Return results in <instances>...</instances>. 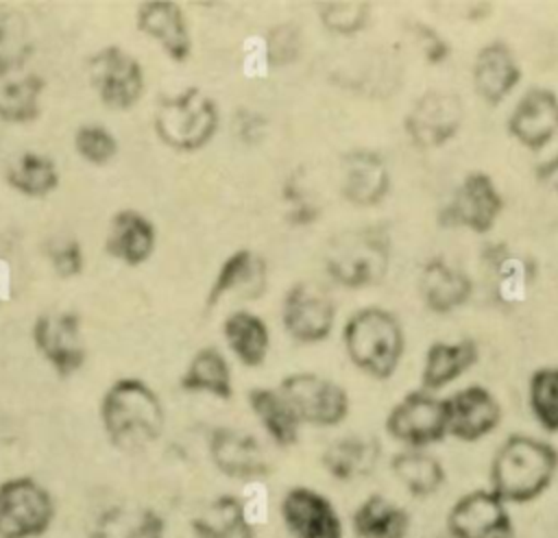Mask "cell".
<instances>
[{"label":"cell","mask_w":558,"mask_h":538,"mask_svg":"<svg viewBox=\"0 0 558 538\" xmlns=\"http://www.w3.org/2000/svg\"><path fill=\"white\" fill-rule=\"evenodd\" d=\"M100 425L120 451H142L159 440L166 412L159 394L137 377L113 381L100 399Z\"/></svg>","instance_id":"1"},{"label":"cell","mask_w":558,"mask_h":538,"mask_svg":"<svg viewBox=\"0 0 558 538\" xmlns=\"http://www.w3.org/2000/svg\"><path fill=\"white\" fill-rule=\"evenodd\" d=\"M558 470V451L534 436H508L490 462V490L508 505H521L538 499L554 481Z\"/></svg>","instance_id":"2"},{"label":"cell","mask_w":558,"mask_h":538,"mask_svg":"<svg viewBox=\"0 0 558 538\" xmlns=\"http://www.w3.org/2000/svg\"><path fill=\"white\" fill-rule=\"evenodd\" d=\"M342 342L351 364L371 379H390L403 357L405 333L399 318L384 307H362L349 316Z\"/></svg>","instance_id":"3"},{"label":"cell","mask_w":558,"mask_h":538,"mask_svg":"<svg viewBox=\"0 0 558 538\" xmlns=\"http://www.w3.org/2000/svg\"><path fill=\"white\" fill-rule=\"evenodd\" d=\"M390 259V235L379 227H362L331 237L325 250V270L336 283L353 290L379 283Z\"/></svg>","instance_id":"4"},{"label":"cell","mask_w":558,"mask_h":538,"mask_svg":"<svg viewBox=\"0 0 558 538\" xmlns=\"http://www.w3.org/2000/svg\"><path fill=\"white\" fill-rule=\"evenodd\" d=\"M218 105L201 87H185L172 96H163L153 118L157 137L168 148L181 152L207 146L218 131Z\"/></svg>","instance_id":"5"},{"label":"cell","mask_w":558,"mask_h":538,"mask_svg":"<svg viewBox=\"0 0 558 538\" xmlns=\"http://www.w3.org/2000/svg\"><path fill=\"white\" fill-rule=\"evenodd\" d=\"M54 523V501L35 477L0 484V538H41Z\"/></svg>","instance_id":"6"},{"label":"cell","mask_w":558,"mask_h":538,"mask_svg":"<svg viewBox=\"0 0 558 538\" xmlns=\"http://www.w3.org/2000/svg\"><path fill=\"white\" fill-rule=\"evenodd\" d=\"M87 78L98 100L113 109H131L144 94L142 63L120 46H105L87 61Z\"/></svg>","instance_id":"7"},{"label":"cell","mask_w":558,"mask_h":538,"mask_svg":"<svg viewBox=\"0 0 558 538\" xmlns=\"http://www.w3.org/2000/svg\"><path fill=\"white\" fill-rule=\"evenodd\" d=\"M386 431L405 449H427L440 442L447 436L445 399L423 388L408 392L390 407Z\"/></svg>","instance_id":"8"},{"label":"cell","mask_w":558,"mask_h":538,"mask_svg":"<svg viewBox=\"0 0 558 538\" xmlns=\"http://www.w3.org/2000/svg\"><path fill=\"white\" fill-rule=\"evenodd\" d=\"M292 405L301 425L336 427L349 414L347 390L316 372H292L277 388Z\"/></svg>","instance_id":"9"},{"label":"cell","mask_w":558,"mask_h":538,"mask_svg":"<svg viewBox=\"0 0 558 538\" xmlns=\"http://www.w3.org/2000/svg\"><path fill=\"white\" fill-rule=\"evenodd\" d=\"M464 122V102L456 91L429 89L423 91L403 118V129L410 142L418 148L445 146Z\"/></svg>","instance_id":"10"},{"label":"cell","mask_w":558,"mask_h":538,"mask_svg":"<svg viewBox=\"0 0 558 538\" xmlns=\"http://www.w3.org/2000/svg\"><path fill=\"white\" fill-rule=\"evenodd\" d=\"M283 329L301 344H316L329 338L336 325V303L331 294L314 283H294L281 305Z\"/></svg>","instance_id":"11"},{"label":"cell","mask_w":558,"mask_h":538,"mask_svg":"<svg viewBox=\"0 0 558 538\" xmlns=\"http://www.w3.org/2000/svg\"><path fill=\"white\" fill-rule=\"evenodd\" d=\"M447 531L451 538H514V523L504 499L477 488L449 508Z\"/></svg>","instance_id":"12"},{"label":"cell","mask_w":558,"mask_h":538,"mask_svg":"<svg viewBox=\"0 0 558 538\" xmlns=\"http://www.w3.org/2000/svg\"><path fill=\"white\" fill-rule=\"evenodd\" d=\"M504 209V198L486 172H469L440 211L447 227H464L473 233H488Z\"/></svg>","instance_id":"13"},{"label":"cell","mask_w":558,"mask_h":538,"mask_svg":"<svg viewBox=\"0 0 558 538\" xmlns=\"http://www.w3.org/2000/svg\"><path fill=\"white\" fill-rule=\"evenodd\" d=\"M33 344L59 377L74 375L87 359L81 320L72 311H46L37 316L33 325Z\"/></svg>","instance_id":"14"},{"label":"cell","mask_w":558,"mask_h":538,"mask_svg":"<svg viewBox=\"0 0 558 538\" xmlns=\"http://www.w3.org/2000/svg\"><path fill=\"white\" fill-rule=\"evenodd\" d=\"M279 516L290 538H344L336 505L310 486L286 490L279 503Z\"/></svg>","instance_id":"15"},{"label":"cell","mask_w":558,"mask_h":538,"mask_svg":"<svg viewBox=\"0 0 558 538\" xmlns=\"http://www.w3.org/2000/svg\"><path fill=\"white\" fill-rule=\"evenodd\" d=\"M447 436L475 442L493 433L501 420L497 396L484 386H466L445 399Z\"/></svg>","instance_id":"16"},{"label":"cell","mask_w":558,"mask_h":538,"mask_svg":"<svg viewBox=\"0 0 558 538\" xmlns=\"http://www.w3.org/2000/svg\"><path fill=\"white\" fill-rule=\"evenodd\" d=\"M508 133L527 150H543L558 137V96L547 87H530L508 118Z\"/></svg>","instance_id":"17"},{"label":"cell","mask_w":558,"mask_h":538,"mask_svg":"<svg viewBox=\"0 0 558 538\" xmlns=\"http://www.w3.org/2000/svg\"><path fill=\"white\" fill-rule=\"evenodd\" d=\"M390 192V170L384 157L368 148H355L340 159V194L357 207H373Z\"/></svg>","instance_id":"18"},{"label":"cell","mask_w":558,"mask_h":538,"mask_svg":"<svg viewBox=\"0 0 558 538\" xmlns=\"http://www.w3.org/2000/svg\"><path fill=\"white\" fill-rule=\"evenodd\" d=\"M209 457L214 466L231 479L253 481L270 470L259 442L253 436L231 427H218L211 431Z\"/></svg>","instance_id":"19"},{"label":"cell","mask_w":558,"mask_h":538,"mask_svg":"<svg viewBox=\"0 0 558 538\" xmlns=\"http://www.w3.org/2000/svg\"><path fill=\"white\" fill-rule=\"evenodd\" d=\"M521 68L517 54L506 41H490L480 48L473 61L471 81L475 94L488 105L501 102L519 83Z\"/></svg>","instance_id":"20"},{"label":"cell","mask_w":558,"mask_h":538,"mask_svg":"<svg viewBox=\"0 0 558 538\" xmlns=\"http://www.w3.org/2000/svg\"><path fill=\"white\" fill-rule=\"evenodd\" d=\"M137 28L157 41L163 52L183 63L192 52V35L185 15L177 2L148 0L137 7Z\"/></svg>","instance_id":"21"},{"label":"cell","mask_w":558,"mask_h":538,"mask_svg":"<svg viewBox=\"0 0 558 538\" xmlns=\"http://www.w3.org/2000/svg\"><path fill=\"white\" fill-rule=\"evenodd\" d=\"M418 292L427 309L449 314L471 298L473 281L456 264L434 257L425 261L418 272Z\"/></svg>","instance_id":"22"},{"label":"cell","mask_w":558,"mask_h":538,"mask_svg":"<svg viewBox=\"0 0 558 538\" xmlns=\"http://www.w3.org/2000/svg\"><path fill=\"white\" fill-rule=\"evenodd\" d=\"M266 261L251 248H240L231 253L218 268V274L207 292V307H216L229 294L257 298L266 290Z\"/></svg>","instance_id":"23"},{"label":"cell","mask_w":558,"mask_h":538,"mask_svg":"<svg viewBox=\"0 0 558 538\" xmlns=\"http://www.w3.org/2000/svg\"><path fill=\"white\" fill-rule=\"evenodd\" d=\"M157 244L155 224L135 209H120L111 216L105 250L126 266L144 264Z\"/></svg>","instance_id":"24"},{"label":"cell","mask_w":558,"mask_h":538,"mask_svg":"<svg viewBox=\"0 0 558 538\" xmlns=\"http://www.w3.org/2000/svg\"><path fill=\"white\" fill-rule=\"evenodd\" d=\"M87 538H166V521L148 505H111L96 516Z\"/></svg>","instance_id":"25"},{"label":"cell","mask_w":558,"mask_h":538,"mask_svg":"<svg viewBox=\"0 0 558 538\" xmlns=\"http://www.w3.org/2000/svg\"><path fill=\"white\" fill-rule=\"evenodd\" d=\"M480 357L475 340L462 338L458 342H434L423 357L421 386L427 392H436L458 377H462Z\"/></svg>","instance_id":"26"},{"label":"cell","mask_w":558,"mask_h":538,"mask_svg":"<svg viewBox=\"0 0 558 538\" xmlns=\"http://www.w3.org/2000/svg\"><path fill=\"white\" fill-rule=\"evenodd\" d=\"M482 261L490 270L495 296L506 305H519L534 281V264L517 253H510L501 244L484 248Z\"/></svg>","instance_id":"27"},{"label":"cell","mask_w":558,"mask_h":538,"mask_svg":"<svg viewBox=\"0 0 558 538\" xmlns=\"http://www.w3.org/2000/svg\"><path fill=\"white\" fill-rule=\"evenodd\" d=\"M412 518L408 510L384 494L366 497L351 514L357 538H408Z\"/></svg>","instance_id":"28"},{"label":"cell","mask_w":558,"mask_h":538,"mask_svg":"<svg viewBox=\"0 0 558 538\" xmlns=\"http://www.w3.org/2000/svg\"><path fill=\"white\" fill-rule=\"evenodd\" d=\"M248 405L277 447L288 449L299 442L301 420L277 388H253L248 392Z\"/></svg>","instance_id":"29"},{"label":"cell","mask_w":558,"mask_h":538,"mask_svg":"<svg viewBox=\"0 0 558 538\" xmlns=\"http://www.w3.org/2000/svg\"><path fill=\"white\" fill-rule=\"evenodd\" d=\"M194 538H255L246 505L235 494L216 497L192 518Z\"/></svg>","instance_id":"30"},{"label":"cell","mask_w":558,"mask_h":538,"mask_svg":"<svg viewBox=\"0 0 558 538\" xmlns=\"http://www.w3.org/2000/svg\"><path fill=\"white\" fill-rule=\"evenodd\" d=\"M44 78L26 68L0 72V118L26 124L39 115Z\"/></svg>","instance_id":"31"},{"label":"cell","mask_w":558,"mask_h":538,"mask_svg":"<svg viewBox=\"0 0 558 538\" xmlns=\"http://www.w3.org/2000/svg\"><path fill=\"white\" fill-rule=\"evenodd\" d=\"M222 335L238 362L248 368L264 364L270 351V331L266 322L257 314L246 309L231 311L225 318Z\"/></svg>","instance_id":"32"},{"label":"cell","mask_w":558,"mask_h":538,"mask_svg":"<svg viewBox=\"0 0 558 538\" xmlns=\"http://www.w3.org/2000/svg\"><path fill=\"white\" fill-rule=\"evenodd\" d=\"M390 470L397 481L414 497L436 494L447 479V470L440 460L425 449H403L395 453L390 460Z\"/></svg>","instance_id":"33"},{"label":"cell","mask_w":558,"mask_h":538,"mask_svg":"<svg viewBox=\"0 0 558 538\" xmlns=\"http://www.w3.org/2000/svg\"><path fill=\"white\" fill-rule=\"evenodd\" d=\"M379 462V442L373 438L347 436L331 442L323 453V466L340 481L368 475Z\"/></svg>","instance_id":"34"},{"label":"cell","mask_w":558,"mask_h":538,"mask_svg":"<svg viewBox=\"0 0 558 538\" xmlns=\"http://www.w3.org/2000/svg\"><path fill=\"white\" fill-rule=\"evenodd\" d=\"M181 388L187 392H205L216 399H231L233 379L229 362L214 346L198 349L181 377Z\"/></svg>","instance_id":"35"},{"label":"cell","mask_w":558,"mask_h":538,"mask_svg":"<svg viewBox=\"0 0 558 538\" xmlns=\"http://www.w3.org/2000/svg\"><path fill=\"white\" fill-rule=\"evenodd\" d=\"M7 183L28 198H44L59 185L57 163L39 152H24L7 168Z\"/></svg>","instance_id":"36"},{"label":"cell","mask_w":558,"mask_h":538,"mask_svg":"<svg viewBox=\"0 0 558 538\" xmlns=\"http://www.w3.org/2000/svg\"><path fill=\"white\" fill-rule=\"evenodd\" d=\"M527 403L536 423L549 431H558V366H543L532 372L527 383Z\"/></svg>","instance_id":"37"},{"label":"cell","mask_w":558,"mask_h":538,"mask_svg":"<svg viewBox=\"0 0 558 538\" xmlns=\"http://www.w3.org/2000/svg\"><path fill=\"white\" fill-rule=\"evenodd\" d=\"M33 39L26 20L11 9H0V72L26 68Z\"/></svg>","instance_id":"38"},{"label":"cell","mask_w":558,"mask_h":538,"mask_svg":"<svg viewBox=\"0 0 558 538\" xmlns=\"http://www.w3.org/2000/svg\"><path fill=\"white\" fill-rule=\"evenodd\" d=\"M74 148L87 163L107 166L118 155V139L102 124H81L74 133Z\"/></svg>","instance_id":"39"},{"label":"cell","mask_w":558,"mask_h":538,"mask_svg":"<svg viewBox=\"0 0 558 538\" xmlns=\"http://www.w3.org/2000/svg\"><path fill=\"white\" fill-rule=\"evenodd\" d=\"M371 9L364 2H325L318 7V20L320 24L338 35H353L362 30L368 22Z\"/></svg>","instance_id":"40"},{"label":"cell","mask_w":558,"mask_h":538,"mask_svg":"<svg viewBox=\"0 0 558 538\" xmlns=\"http://www.w3.org/2000/svg\"><path fill=\"white\" fill-rule=\"evenodd\" d=\"M266 48H268V61L272 65L292 63L301 52V33H299V28L292 22L277 24L268 33Z\"/></svg>","instance_id":"41"},{"label":"cell","mask_w":558,"mask_h":538,"mask_svg":"<svg viewBox=\"0 0 558 538\" xmlns=\"http://www.w3.org/2000/svg\"><path fill=\"white\" fill-rule=\"evenodd\" d=\"M283 200L288 205V220L294 224H310L320 213L314 198H310L303 183L296 181L294 176L286 179L283 183Z\"/></svg>","instance_id":"42"},{"label":"cell","mask_w":558,"mask_h":538,"mask_svg":"<svg viewBox=\"0 0 558 538\" xmlns=\"http://www.w3.org/2000/svg\"><path fill=\"white\" fill-rule=\"evenodd\" d=\"M48 257H50L52 270L61 279H72L83 270V250H81V244L72 237L54 242L48 250Z\"/></svg>","instance_id":"43"},{"label":"cell","mask_w":558,"mask_h":538,"mask_svg":"<svg viewBox=\"0 0 558 538\" xmlns=\"http://www.w3.org/2000/svg\"><path fill=\"white\" fill-rule=\"evenodd\" d=\"M412 37H414V41H416V46H418V50H421V54L425 57L427 63H442V61H447L449 44H447V39L438 30H434L427 24L416 22L412 26Z\"/></svg>","instance_id":"44"},{"label":"cell","mask_w":558,"mask_h":538,"mask_svg":"<svg viewBox=\"0 0 558 538\" xmlns=\"http://www.w3.org/2000/svg\"><path fill=\"white\" fill-rule=\"evenodd\" d=\"M534 174L543 183H556V179H558V148L554 150V155L549 159L538 161Z\"/></svg>","instance_id":"45"}]
</instances>
